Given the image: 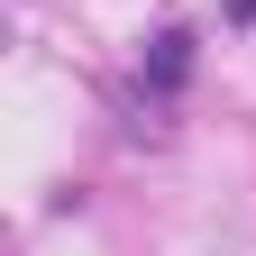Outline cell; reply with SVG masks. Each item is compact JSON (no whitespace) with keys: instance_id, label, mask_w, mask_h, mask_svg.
I'll use <instances>...</instances> for the list:
<instances>
[{"instance_id":"cell-1","label":"cell","mask_w":256,"mask_h":256,"mask_svg":"<svg viewBox=\"0 0 256 256\" xmlns=\"http://www.w3.org/2000/svg\"><path fill=\"white\" fill-rule=\"evenodd\" d=\"M138 82L156 92V101H174V92L192 82V28H156L146 55H138Z\"/></svg>"}]
</instances>
